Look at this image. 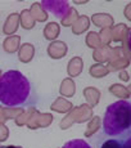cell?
Returning a JSON list of instances; mask_svg holds the SVG:
<instances>
[{"instance_id": "7a4b0ae2", "label": "cell", "mask_w": 131, "mask_h": 148, "mask_svg": "<svg viewBox=\"0 0 131 148\" xmlns=\"http://www.w3.org/2000/svg\"><path fill=\"white\" fill-rule=\"evenodd\" d=\"M131 103L121 99L107 107L103 119V134L108 138H115L130 134Z\"/></svg>"}, {"instance_id": "6da1fadb", "label": "cell", "mask_w": 131, "mask_h": 148, "mask_svg": "<svg viewBox=\"0 0 131 148\" xmlns=\"http://www.w3.org/2000/svg\"><path fill=\"white\" fill-rule=\"evenodd\" d=\"M0 104L4 107L32 106L30 80L17 70H8L0 76Z\"/></svg>"}, {"instance_id": "3957f363", "label": "cell", "mask_w": 131, "mask_h": 148, "mask_svg": "<svg viewBox=\"0 0 131 148\" xmlns=\"http://www.w3.org/2000/svg\"><path fill=\"white\" fill-rule=\"evenodd\" d=\"M99 148H131L130 134L104 139L100 142Z\"/></svg>"}, {"instance_id": "277c9868", "label": "cell", "mask_w": 131, "mask_h": 148, "mask_svg": "<svg viewBox=\"0 0 131 148\" xmlns=\"http://www.w3.org/2000/svg\"><path fill=\"white\" fill-rule=\"evenodd\" d=\"M62 148H91V147H90V144L87 142L82 140V139H75V140L66 143Z\"/></svg>"}]
</instances>
